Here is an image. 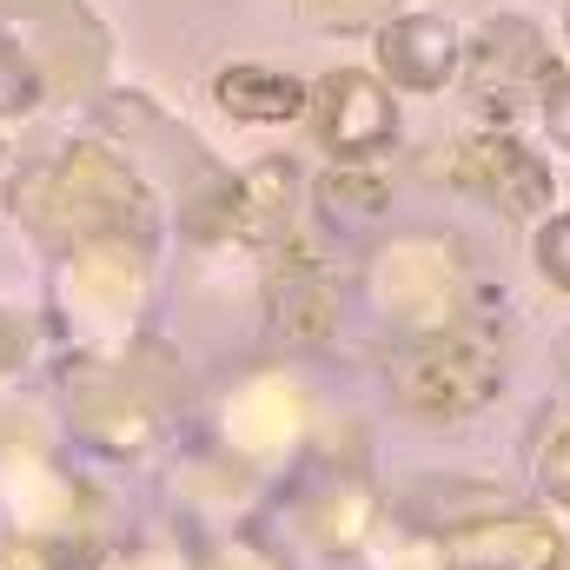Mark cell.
<instances>
[{
	"mask_svg": "<svg viewBox=\"0 0 570 570\" xmlns=\"http://www.w3.org/2000/svg\"><path fill=\"white\" fill-rule=\"evenodd\" d=\"M219 94H226V107H239V114H292V107H298L292 87H259V73H233Z\"/></svg>",
	"mask_w": 570,
	"mask_h": 570,
	"instance_id": "6da1fadb",
	"label": "cell"
}]
</instances>
